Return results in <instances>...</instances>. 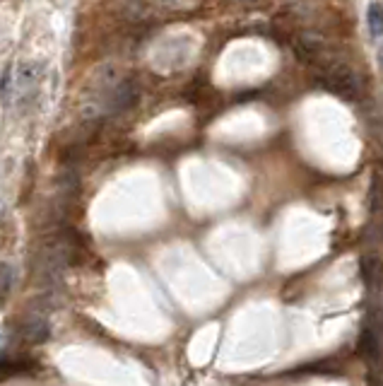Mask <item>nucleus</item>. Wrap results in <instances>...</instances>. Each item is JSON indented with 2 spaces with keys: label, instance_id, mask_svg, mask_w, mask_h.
I'll return each mask as SVG.
<instances>
[{
  "label": "nucleus",
  "instance_id": "f257e3e1",
  "mask_svg": "<svg viewBox=\"0 0 383 386\" xmlns=\"http://www.w3.org/2000/svg\"><path fill=\"white\" fill-rule=\"evenodd\" d=\"M316 73H318V80L323 82V87H328L330 92H335L338 97L349 100V102L359 100V92H362V87H359V75L354 73L345 60L330 56L323 63L316 65Z\"/></svg>",
  "mask_w": 383,
  "mask_h": 386
},
{
  "label": "nucleus",
  "instance_id": "f03ea898",
  "mask_svg": "<svg viewBox=\"0 0 383 386\" xmlns=\"http://www.w3.org/2000/svg\"><path fill=\"white\" fill-rule=\"evenodd\" d=\"M46 65L41 60H25V63L17 68L15 80V89H12V97H17L20 102H30L34 100L36 89L41 84V78H44Z\"/></svg>",
  "mask_w": 383,
  "mask_h": 386
},
{
  "label": "nucleus",
  "instance_id": "7ed1b4c3",
  "mask_svg": "<svg viewBox=\"0 0 383 386\" xmlns=\"http://www.w3.org/2000/svg\"><path fill=\"white\" fill-rule=\"evenodd\" d=\"M140 100V92L133 80H121L113 84L108 92H104V111L106 114H123V111L133 109Z\"/></svg>",
  "mask_w": 383,
  "mask_h": 386
},
{
  "label": "nucleus",
  "instance_id": "20e7f679",
  "mask_svg": "<svg viewBox=\"0 0 383 386\" xmlns=\"http://www.w3.org/2000/svg\"><path fill=\"white\" fill-rule=\"evenodd\" d=\"M49 331H51V323H49L46 312H34V314H30V319H27L25 328H22V336H25V341H30V343H41L49 338Z\"/></svg>",
  "mask_w": 383,
  "mask_h": 386
},
{
  "label": "nucleus",
  "instance_id": "39448f33",
  "mask_svg": "<svg viewBox=\"0 0 383 386\" xmlns=\"http://www.w3.org/2000/svg\"><path fill=\"white\" fill-rule=\"evenodd\" d=\"M359 352H362V357L369 362L378 357V331L369 321L364 323L362 336H359Z\"/></svg>",
  "mask_w": 383,
  "mask_h": 386
},
{
  "label": "nucleus",
  "instance_id": "423d86ee",
  "mask_svg": "<svg viewBox=\"0 0 383 386\" xmlns=\"http://www.w3.org/2000/svg\"><path fill=\"white\" fill-rule=\"evenodd\" d=\"M12 285H15V268L10 263L0 261V302H5L10 297Z\"/></svg>",
  "mask_w": 383,
  "mask_h": 386
},
{
  "label": "nucleus",
  "instance_id": "0eeeda50",
  "mask_svg": "<svg viewBox=\"0 0 383 386\" xmlns=\"http://www.w3.org/2000/svg\"><path fill=\"white\" fill-rule=\"evenodd\" d=\"M367 22H369V32H371L373 39L383 36V5L381 3H371V5H369Z\"/></svg>",
  "mask_w": 383,
  "mask_h": 386
},
{
  "label": "nucleus",
  "instance_id": "6e6552de",
  "mask_svg": "<svg viewBox=\"0 0 383 386\" xmlns=\"http://www.w3.org/2000/svg\"><path fill=\"white\" fill-rule=\"evenodd\" d=\"M378 258H373V256H364L362 261H359V273H362V280H364V285H371L373 282V277L378 275Z\"/></svg>",
  "mask_w": 383,
  "mask_h": 386
},
{
  "label": "nucleus",
  "instance_id": "1a4fd4ad",
  "mask_svg": "<svg viewBox=\"0 0 383 386\" xmlns=\"http://www.w3.org/2000/svg\"><path fill=\"white\" fill-rule=\"evenodd\" d=\"M0 215H3V205H0Z\"/></svg>",
  "mask_w": 383,
  "mask_h": 386
}]
</instances>
